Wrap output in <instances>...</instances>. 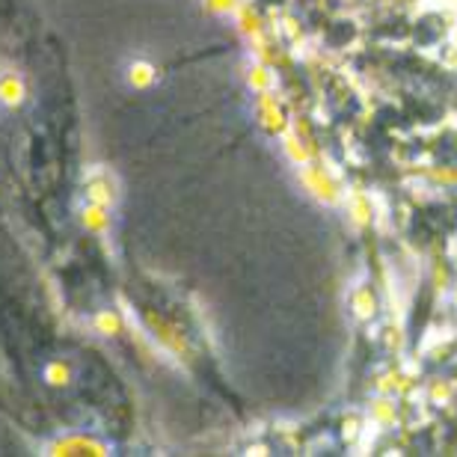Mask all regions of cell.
Masks as SVG:
<instances>
[{"label": "cell", "instance_id": "obj_3", "mask_svg": "<svg viewBox=\"0 0 457 457\" xmlns=\"http://www.w3.org/2000/svg\"><path fill=\"white\" fill-rule=\"evenodd\" d=\"M125 80L131 87H149L154 80V66L149 57H131L125 62Z\"/></svg>", "mask_w": 457, "mask_h": 457}, {"label": "cell", "instance_id": "obj_1", "mask_svg": "<svg viewBox=\"0 0 457 457\" xmlns=\"http://www.w3.org/2000/svg\"><path fill=\"white\" fill-rule=\"evenodd\" d=\"M27 102V80L18 69L0 66V111H15Z\"/></svg>", "mask_w": 457, "mask_h": 457}, {"label": "cell", "instance_id": "obj_2", "mask_svg": "<svg viewBox=\"0 0 457 457\" xmlns=\"http://www.w3.org/2000/svg\"><path fill=\"white\" fill-rule=\"evenodd\" d=\"M87 199L98 208V212H104V208L113 203V185L107 181L104 172H96V176L87 179Z\"/></svg>", "mask_w": 457, "mask_h": 457}]
</instances>
